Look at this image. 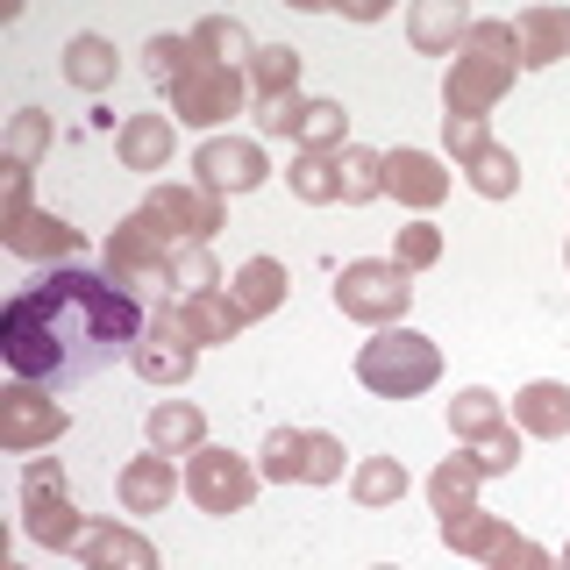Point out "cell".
Masks as SVG:
<instances>
[{
	"label": "cell",
	"mask_w": 570,
	"mask_h": 570,
	"mask_svg": "<svg viewBox=\"0 0 570 570\" xmlns=\"http://www.w3.org/2000/svg\"><path fill=\"white\" fill-rule=\"evenodd\" d=\"M142 328L150 321H142V299L129 285L86 272V264H58L0 307V356L22 385L71 392L100 379L115 356H136Z\"/></svg>",
	"instance_id": "6da1fadb"
},
{
	"label": "cell",
	"mask_w": 570,
	"mask_h": 570,
	"mask_svg": "<svg viewBox=\"0 0 570 570\" xmlns=\"http://www.w3.org/2000/svg\"><path fill=\"white\" fill-rule=\"evenodd\" d=\"M513 71H521V29L478 14L471 36H463V50L450 58V71H442V107L463 115V121H485L492 107L507 100Z\"/></svg>",
	"instance_id": "7a4b0ae2"
},
{
	"label": "cell",
	"mask_w": 570,
	"mask_h": 570,
	"mask_svg": "<svg viewBox=\"0 0 570 570\" xmlns=\"http://www.w3.org/2000/svg\"><path fill=\"white\" fill-rule=\"evenodd\" d=\"M356 379H364V392H379V400H421L442 379V350L421 328H379L356 350Z\"/></svg>",
	"instance_id": "3957f363"
},
{
	"label": "cell",
	"mask_w": 570,
	"mask_h": 570,
	"mask_svg": "<svg viewBox=\"0 0 570 570\" xmlns=\"http://www.w3.org/2000/svg\"><path fill=\"white\" fill-rule=\"evenodd\" d=\"M335 307H343V321H364V328H406L414 278L392 257H356L335 272Z\"/></svg>",
	"instance_id": "277c9868"
},
{
	"label": "cell",
	"mask_w": 570,
	"mask_h": 570,
	"mask_svg": "<svg viewBox=\"0 0 570 570\" xmlns=\"http://www.w3.org/2000/svg\"><path fill=\"white\" fill-rule=\"evenodd\" d=\"M22 528H29V542H43V549H79L86 528H94L79 507H71V485H65V471L50 456L22 463Z\"/></svg>",
	"instance_id": "5b68a950"
},
{
	"label": "cell",
	"mask_w": 570,
	"mask_h": 570,
	"mask_svg": "<svg viewBox=\"0 0 570 570\" xmlns=\"http://www.w3.org/2000/svg\"><path fill=\"white\" fill-rule=\"evenodd\" d=\"M257 115V136H285L299 157H335V150H350V115H343V100H264V107H249Z\"/></svg>",
	"instance_id": "8992f818"
},
{
	"label": "cell",
	"mask_w": 570,
	"mask_h": 570,
	"mask_svg": "<svg viewBox=\"0 0 570 570\" xmlns=\"http://www.w3.org/2000/svg\"><path fill=\"white\" fill-rule=\"evenodd\" d=\"M171 100V121H186V129H214V121L228 115H249V71H222V65H193L178 86H165Z\"/></svg>",
	"instance_id": "52a82bcc"
},
{
	"label": "cell",
	"mask_w": 570,
	"mask_h": 570,
	"mask_svg": "<svg viewBox=\"0 0 570 570\" xmlns=\"http://www.w3.org/2000/svg\"><path fill=\"white\" fill-rule=\"evenodd\" d=\"M171 257H178V243L142 207L107 236V278L129 285V293H142V285H171Z\"/></svg>",
	"instance_id": "ba28073f"
},
{
	"label": "cell",
	"mask_w": 570,
	"mask_h": 570,
	"mask_svg": "<svg viewBox=\"0 0 570 570\" xmlns=\"http://www.w3.org/2000/svg\"><path fill=\"white\" fill-rule=\"evenodd\" d=\"M257 478H264V471H257L249 456L214 450V442L186 456V499H193L200 513H222V521H228V513H243L249 499H257Z\"/></svg>",
	"instance_id": "9c48e42d"
},
{
	"label": "cell",
	"mask_w": 570,
	"mask_h": 570,
	"mask_svg": "<svg viewBox=\"0 0 570 570\" xmlns=\"http://www.w3.org/2000/svg\"><path fill=\"white\" fill-rule=\"evenodd\" d=\"M65 428H71V414L50 400L43 385H22V379H14L8 392H0V450H8V456L43 450V442H58Z\"/></svg>",
	"instance_id": "30bf717a"
},
{
	"label": "cell",
	"mask_w": 570,
	"mask_h": 570,
	"mask_svg": "<svg viewBox=\"0 0 570 570\" xmlns=\"http://www.w3.org/2000/svg\"><path fill=\"white\" fill-rule=\"evenodd\" d=\"M193 186H207L214 200H228V193H257L264 178H272V165H264V150L249 136H207L200 150H193Z\"/></svg>",
	"instance_id": "8fae6325"
},
{
	"label": "cell",
	"mask_w": 570,
	"mask_h": 570,
	"mask_svg": "<svg viewBox=\"0 0 570 570\" xmlns=\"http://www.w3.org/2000/svg\"><path fill=\"white\" fill-rule=\"evenodd\" d=\"M129 364H136V379H142V385H186V379H193V364H200V343L178 328V314H171V307H157Z\"/></svg>",
	"instance_id": "7c38bea8"
},
{
	"label": "cell",
	"mask_w": 570,
	"mask_h": 570,
	"mask_svg": "<svg viewBox=\"0 0 570 570\" xmlns=\"http://www.w3.org/2000/svg\"><path fill=\"white\" fill-rule=\"evenodd\" d=\"M142 214H150L178 249H186V243H214V228H222V200H214L207 186H150Z\"/></svg>",
	"instance_id": "4fadbf2b"
},
{
	"label": "cell",
	"mask_w": 570,
	"mask_h": 570,
	"mask_svg": "<svg viewBox=\"0 0 570 570\" xmlns=\"http://www.w3.org/2000/svg\"><path fill=\"white\" fill-rule=\"evenodd\" d=\"M0 243L29 264H71L79 257V228L65 214H43V207H22V214H0Z\"/></svg>",
	"instance_id": "5bb4252c"
},
{
	"label": "cell",
	"mask_w": 570,
	"mask_h": 570,
	"mask_svg": "<svg viewBox=\"0 0 570 570\" xmlns=\"http://www.w3.org/2000/svg\"><path fill=\"white\" fill-rule=\"evenodd\" d=\"M385 193L428 222V207L450 200V171H442L435 150H385Z\"/></svg>",
	"instance_id": "9a60e30c"
},
{
	"label": "cell",
	"mask_w": 570,
	"mask_h": 570,
	"mask_svg": "<svg viewBox=\"0 0 570 570\" xmlns=\"http://www.w3.org/2000/svg\"><path fill=\"white\" fill-rule=\"evenodd\" d=\"M186 492V478L171 471V456H129L115 471V499H121V513H171V499Z\"/></svg>",
	"instance_id": "2e32d148"
},
{
	"label": "cell",
	"mask_w": 570,
	"mask_h": 570,
	"mask_svg": "<svg viewBox=\"0 0 570 570\" xmlns=\"http://www.w3.org/2000/svg\"><path fill=\"white\" fill-rule=\"evenodd\" d=\"M171 150H178V121L171 115H129L115 129L121 171H171Z\"/></svg>",
	"instance_id": "e0dca14e"
},
{
	"label": "cell",
	"mask_w": 570,
	"mask_h": 570,
	"mask_svg": "<svg viewBox=\"0 0 570 570\" xmlns=\"http://www.w3.org/2000/svg\"><path fill=\"white\" fill-rule=\"evenodd\" d=\"M79 557H86V570H157L150 534L129 528V521H94L86 542H79Z\"/></svg>",
	"instance_id": "ac0fdd59"
},
{
	"label": "cell",
	"mask_w": 570,
	"mask_h": 570,
	"mask_svg": "<svg viewBox=\"0 0 570 570\" xmlns=\"http://www.w3.org/2000/svg\"><path fill=\"white\" fill-rule=\"evenodd\" d=\"M165 307L178 314V328H186L200 350H214V343H236V335L249 328L243 307L228 299V285H214V293H200V299H165Z\"/></svg>",
	"instance_id": "d6986e66"
},
{
	"label": "cell",
	"mask_w": 570,
	"mask_h": 570,
	"mask_svg": "<svg viewBox=\"0 0 570 570\" xmlns=\"http://www.w3.org/2000/svg\"><path fill=\"white\" fill-rule=\"evenodd\" d=\"M513 428L534 435V442H563L570 435V385H557V379L521 385L513 392Z\"/></svg>",
	"instance_id": "ffe728a7"
},
{
	"label": "cell",
	"mask_w": 570,
	"mask_h": 570,
	"mask_svg": "<svg viewBox=\"0 0 570 570\" xmlns=\"http://www.w3.org/2000/svg\"><path fill=\"white\" fill-rule=\"evenodd\" d=\"M463 36H471V14H463L456 0H421V8H406V43H414L421 58H456Z\"/></svg>",
	"instance_id": "44dd1931"
},
{
	"label": "cell",
	"mask_w": 570,
	"mask_h": 570,
	"mask_svg": "<svg viewBox=\"0 0 570 570\" xmlns=\"http://www.w3.org/2000/svg\"><path fill=\"white\" fill-rule=\"evenodd\" d=\"M142 435H150L157 456H193V450H207V414L193 400H157L142 414Z\"/></svg>",
	"instance_id": "7402d4cb"
},
{
	"label": "cell",
	"mask_w": 570,
	"mask_h": 570,
	"mask_svg": "<svg viewBox=\"0 0 570 570\" xmlns=\"http://www.w3.org/2000/svg\"><path fill=\"white\" fill-rule=\"evenodd\" d=\"M285 293H293V278H285V264H278V257H249V264H236V278H228V299L243 307V321L278 314V307H285Z\"/></svg>",
	"instance_id": "603a6c76"
},
{
	"label": "cell",
	"mask_w": 570,
	"mask_h": 570,
	"mask_svg": "<svg viewBox=\"0 0 570 570\" xmlns=\"http://www.w3.org/2000/svg\"><path fill=\"white\" fill-rule=\"evenodd\" d=\"M513 29H521V71H542V65L570 58V8H528Z\"/></svg>",
	"instance_id": "cb8c5ba5"
},
{
	"label": "cell",
	"mask_w": 570,
	"mask_h": 570,
	"mask_svg": "<svg viewBox=\"0 0 570 570\" xmlns=\"http://www.w3.org/2000/svg\"><path fill=\"white\" fill-rule=\"evenodd\" d=\"M186 36H193V50H200L207 65H222V71H249V58H257V43H249V29L236 14H200Z\"/></svg>",
	"instance_id": "d4e9b609"
},
{
	"label": "cell",
	"mask_w": 570,
	"mask_h": 570,
	"mask_svg": "<svg viewBox=\"0 0 570 570\" xmlns=\"http://www.w3.org/2000/svg\"><path fill=\"white\" fill-rule=\"evenodd\" d=\"M507 534H513V528L499 521V513H485V507H456V513H442V542H450L456 557H478V563H492Z\"/></svg>",
	"instance_id": "484cf974"
},
{
	"label": "cell",
	"mask_w": 570,
	"mask_h": 570,
	"mask_svg": "<svg viewBox=\"0 0 570 570\" xmlns=\"http://www.w3.org/2000/svg\"><path fill=\"white\" fill-rule=\"evenodd\" d=\"M115 71H121V50L107 43V36H71L65 43V79L79 86V94H107V86H115Z\"/></svg>",
	"instance_id": "4316f807"
},
{
	"label": "cell",
	"mask_w": 570,
	"mask_h": 570,
	"mask_svg": "<svg viewBox=\"0 0 570 570\" xmlns=\"http://www.w3.org/2000/svg\"><path fill=\"white\" fill-rule=\"evenodd\" d=\"M406 485H414V478H406V463H400V456H364V463H350V499H356L364 513L400 507Z\"/></svg>",
	"instance_id": "83f0119b"
},
{
	"label": "cell",
	"mask_w": 570,
	"mask_h": 570,
	"mask_svg": "<svg viewBox=\"0 0 570 570\" xmlns=\"http://www.w3.org/2000/svg\"><path fill=\"white\" fill-rule=\"evenodd\" d=\"M507 428V406H499V392L485 385H463L456 400H450V435H456V450H471V442H485Z\"/></svg>",
	"instance_id": "f1b7e54d"
},
{
	"label": "cell",
	"mask_w": 570,
	"mask_h": 570,
	"mask_svg": "<svg viewBox=\"0 0 570 570\" xmlns=\"http://www.w3.org/2000/svg\"><path fill=\"white\" fill-rule=\"evenodd\" d=\"M478 485H485V471H478V456L471 450H456V456H442L435 471H428V499H435V513H456V507H478Z\"/></svg>",
	"instance_id": "f546056e"
},
{
	"label": "cell",
	"mask_w": 570,
	"mask_h": 570,
	"mask_svg": "<svg viewBox=\"0 0 570 570\" xmlns=\"http://www.w3.org/2000/svg\"><path fill=\"white\" fill-rule=\"evenodd\" d=\"M299 94V50L293 43H272V50H257L249 58V100H293Z\"/></svg>",
	"instance_id": "4dcf8cb0"
},
{
	"label": "cell",
	"mask_w": 570,
	"mask_h": 570,
	"mask_svg": "<svg viewBox=\"0 0 570 570\" xmlns=\"http://www.w3.org/2000/svg\"><path fill=\"white\" fill-rule=\"evenodd\" d=\"M257 471L272 485H307V428H272L257 450Z\"/></svg>",
	"instance_id": "1f68e13d"
},
{
	"label": "cell",
	"mask_w": 570,
	"mask_h": 570,
	"mask_svg": "<svg viewBox=\"0 0 570 570\" xmlns=\"http://www.w3.org/2000/svg\"><path fill=\"white\" fill-rule=\"evenodd\" d=\"M335 171H343V207H371L385 193V150L350 142V150H335Z\"/></svg>",
	"instance_id": "d6a6232c"
},
{
	"label": "cell",
	"mask_w": 570,
	"mask_h": 570,
	"mask_svg": "<svg viewBox=\"0 0 570 570\" xmlns=\"http://www.w3.org/2000/svg\"><path fill=\"white\" fill-rule=\"evenodd\" d=\"M463 178H471V193H485V200H513V193H521V157H513L507 142H492V150H478L471 165H463Z\"/></svg>",
	"instance_id": "836d02e7"
},
{
	"label": "cell",
	"mask_w": 570,
	"mask_h": 570,
	"mask_svg": "<svg viewBox=\"0 0 570 570\" xmlns=\"http://www.w3.org/2000/svg\"><path fill=\"white\" fill-rule=\"evenodd\" d=\"M222 285V272H214V249L207 243H186L171 257V285H165V299H200V293H214Z\"/></svg>",
	"instance_id": "e575fe53"
},
{
	"label": "cell",
	"mask_w": 570,
	"mask_h": 570,
	"mask_svg": "<svg viewBox=\"0 0 570 570\" xmlns=\"http://www.w3.org/2000/svg\"><path fill=\"white\" fill-rule=\"evenodd\" d=\"M285 186H293V200H307V207L343 200V171H335V157H293Z\"/></svg>",
	"instance_id": "d590c367"
},
{
	"label": "cell",
	"mask_w": 570,
	"mask_h": 570,
	"mask_svg": "<svg viewBox=\"0 0 570 570\" xmlns=\"http://www.w3.org/2000/svg\"><path fill=\"white\" fill-rule=\"evenodd\" d=\"M200 65V50H193V36H150L142 43V71H150L157 86H178L186 71Z\"/></svg>",
	"instance_id": "8d00e7d4"
},
{
	"label": "cell",
	"mask_w": 570,
	"mask_h": 570,
	"mask_svg": "<svg viewBox=\"0 0 570 570\" xmlns=\"http://www.w3.org/2000/svg\"><path fill=\"white\" fill-rule=\"evenodd\" d=\"M392 264H400L406 278H414V272H435V264H442V228L435 222H406L400 236H392Z\"/></svg>",
	"instance_id": "74e56055"
},
{
	"label": "cell",
	"mask_w": 570,
	"mask_h": 570,
	"mask_svg": "<svg viewBox=\"0 0 570 570\" xmlns=\"http://www.w3.org/2000/svg\"><path fill=\"white\" fill-rule=\"evenodd\" d=\"M50 150V115L43 107H22V115L8 121V165H22V171H36V157Z\"/></svg>",
	"instance_id": "f35d334b"
},
{
	"label": "cell",
	"mask_w": 570,
	"mask_h": 570,
	"mask_svg": "<svg viewBox=\"0 0 570 570\" xmlns=\"http://www.w3.org/2000/svg\"><path fill=\"white\" fill-rule=\"evenodd\" d=\"M442 150H450L456 171H463L478 150H492V129H485V121H463V115H442Z\"/></svg>",
	"instance_id": "ab89813d"
},
{
	"label": "cell",
	"mask_w": 570,
	"mask_h": 570,
	"mask_svg": "<svg viewBox=\"0 0 570 570\" xmlns=\"http://www.w3.org/2000/svg\"><path fill=\"white\" fill-rule=\"evenodd\" d=\"M471 456H478V471L485 478H499V471H513V463H521V428H499V435H485V442H471Z\"/></svg>",
	"instance_id": "60d3db41"
},
{
	"label": "cell",
	"mask_w": 570,
	"mask_h": 570,
	"mask_svg": "<svg viewBox=\"0 0 570 570\" xmlns=\"http://www.w3.org/2000/svg\"><path fill=\"white\" fill-rule=\"evenodd\" d=\"M343 442L335 435H321V428H307V485H335V478H343Z\"/></svg>",
	"instance_id": "b9f144b4"
},
{
	"label": "cell",
	"mask_w": 570,
	"mask_h": 570,
	"mask_svg": "<svg viewBox=\"0 0 570 570\" xmlns=\"http://www.w3.org/2000/svg\"><path fill=\"white\" fill-rule=\"evenodd\" d=\"M492 570H563V563L549 557L542 542H528V534H507V542H499V557H492Z\"/></svg>",
	"instance_id": "7bdbcfd3"
},
{
	"label": "cell",
	"mask_w": 570,
	"mask_h": 570,
	"mask_svg": "<svg viewBox=\"0 0 570 570\" xmlns=\"http://www.w3.org/2000/svg\"><path fill=\"white\" fill-rule=\"evenodd\" d=\"M557 563H563V570H570V542H563V557H557Z\"/></svg>",
	"instance_id": "ee69618b"
},
{
	"label": "cell",
	"mask_w": 570,
	"mask_h": 570,
	"mask_svg": "<svg viewBox=\"0 0 570 570\" xmlns=\"http://www.w3.org/2000/svg\"><path fill=\"white\" fill-rule=\"evenodd\" d=\"M371 570H400V563H371Z\"/></svg>",
	"instance_id": "f6af8a7d"
},
{
	"label": "cell",
	"mask_w": 570,
	"mask_h": 570,
	"mask_svg": "<svg viewBox=\"0 0 570 570\" xmlns=\"http://www.w3.org/2000/svg\"><path fill=\"white\" fill-rule=\"evenodd\" d=\"M0 570H22V563H0Z\"/></svg>",
	"instance_id": "bcb514c9"
},
{
	"label": "cell",
	"mask_w": 570,
	"mask_h": 570,
	"mask_svg": "<svg viewBox=\"0 0 570 570\" xmlns=\"http://www.w3.org/2000/svg\"><path fill=\"white\" fill-rule=\"evenodd\" d=\"M563 257H570V243H563Z\"/></svg>",
	"instance_id": "7dc6e473"
}]
</instances>
